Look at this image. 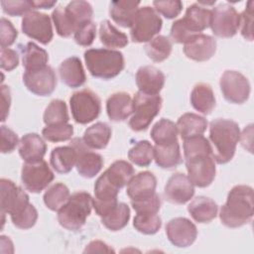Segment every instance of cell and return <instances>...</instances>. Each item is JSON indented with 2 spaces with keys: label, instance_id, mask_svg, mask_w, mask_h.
Returning <instances> with one entry per match:
<instances>
[{
  "label": "cell",
  "instance_id": "48",
  "mask_svg": "<svg viewBox=\"0 0 254 254\" xmlns=\"http://www.w3.org/2000/svg\"><path fill=\"white\" fill-rule=\"evenodd\" d=\"M253 1H248L245 10L240 15L239 21V28L242 37L252 42L253 41V29H252V22H253Z\"/></svg>",
  "mask_w": 254,
  "mask_h": 254
},
{
  "label": "cell",
  "instance_id": "41",
  "mask_svg": "<svg viewBox=\"0 0 254 254\" xmlns=\"http://www.w3.org/2000/svg\"><path fill=\"white\" fill-rule=\"evenodd\" d=\"M128 159L139 167H147L154 160V147L147 140L137 142L128 152Z\"/></svg>",
  "mask_w": 254,
  "mask_h": 254
},
{
  "label": "cell",
  "instance_id": "47",
  "mask_svg": "<svg viewBox=\"0 0 254 254\" xmlns=\"http://www.w3.org/2000/svg\"><path fill=\"white\" fill-rule=\"evenodd\" d=\"M153 5L156 12L163 15L167 19L176 18L183 10V3L179 0L154 1Z\"/></svg>",
  "mask_w": 254,
  "mask_h": 254
},
{
  "label": "cell",
  "instance_id": "3",
  "mask_svg": "<svg viewBox=\"0 0 254 254\" xmlns=\"http://www.w3.org/2000/svg\"><path fill=\"white\" fill-rule=\"evenodd\" d=\"M239 137L240 129L235 121L217 118L210 122L209 141L217 164H226L232 160Z\"/></svg>",
  "mask_w": 254,
  "mask_h": 254
},
{
  "label": "cell",
  "instance_id": "30",
  "mask_svg": "<svg viewBox=\"0 0 254 254\" xmlns=\"http://www.w3.org/2000/svg\"><path fill=\"white\" fill-rule=\"evenodd\" d=\"M111 127L105 122H97L88 127L84 133L82 140L90 149H104L111 138Z\"/></svg>",
  "mask_w": 254,
  "mask_h": 254
},
{
  "label": "cell",
  "instance_id": "18",
  "mask_svg": "<svg viewBox=\"0 0 254 254\" xmlns=\"http://www.w3.org/2000/svg\"><path fill=\"white\" fill-rule=\"evenodd\" d=\"M164 194L166 199L174 204H184L194 194V186L183 173H176L168 180Z\"/></svg>",
  "mask_w": 254,
  "mask_h": 254
},
{
  "label": "cell",
  "instance_id": "7",
  "mask_svg": "<svg viewBox=\"0 0 254 254\" xmlns=\"http://www.w3.org/2000/svg\"><path fill=\"white\" fill-rule=\"evenodd\" d=\"M162 97L159 94H147L138 91L133 98V112L129 126L133 131L146 130L162 108Z\"/></svg>",
  "mask_w": 254,
  "mask_h": 254
},
{
  "label": "cell",
  "instance_id": "45",
  "mask_svg": "<svg viewBox=\"0 0 254 254\" xmlns=\"http://www.w3.org/2000/svg\"><path fill=\"white\" fill-rule=\"evenodd\" d=\"M38 219V211L36 207L30 203V205L20 214L11 216L13 224L20 229H29L32 228Z\"/></svg>",
  "mask_w": 254,
  "mask_h": 254
},
{
  "label": "cell",
  "instance_id": "56",
  "mask_svg": "<svg viewBox=\"0 0 254 254\" xmlns=\"http://www.w3.org/2000/svg\"><path fill=\"white\" fill-rule=\"evenodd\" d=\"M33 9H50L53 8L57 1H50V0H39V1H31Z\"/></svg>",
  "mask_w": 254,
  "mask_h": 254
},
{
  "label": "cell",
  "instance_id": "2",
  "mask_svg": "<svg viewBox=\"0 0 254 254\" xmlns=\"http://www.w3.org/2000/svg\"><path fill=\"white\" fill-rule=\"evenodd\" d=\"M253 205V189L246 185L235 186L220 208V221L229 228L241 227L252 220Z\"/></svg>",
  "mask_w": 254,
  "mask_h": 254
},
{
  "label": "cell",
  "instance_id": "14",
  "mask_svg": "<svg viewBox=\"0 0 254 254\" xmlns=\"http://www.w3.org/2000/svg\"><path fill=\"white\" fill-rule=\"evenodd\" d=\"M21 28L26 36L43 45H48L54 36L51 18L47 14L35 10L28 12L23 17Z\"/></svg>",
  "mask_w": 254,
  "mask_h": 254
},
{
  "label": "cell",
  "instance_id": "35",
  "mask_svg": "<svg viewBox=\"0 0 254 254\" xmlns=\"http://www.w3.org/2000/svg\"><path fill=\"white\" fill-rule=\"evenodd\" d=\"M104 174L114 186L118 189H122L132 179L135 171L132 165L127 161L117 160L110 165Z\"/></svg>",
  "mask_w": 254,
  "mask_h": 254
},
{
  "label": "cell",
  "instance_id": "15",
  "mask_svg": "<svg viewBox=\"0 0 254 254\" xmlns=\"http://www.w3.org/2000/svg\"><path fill=\"white\" fill-rule=\"evenodd\" d=\"M23 82L32 93L39 96L51 95L57 86V75L50 65L34 69L25 70Z\"/></svg>",
  "mask_w": 254,
  "mask_h": 254
},
{
  "label": "cell",
  "instance_id": "29",
  "mask_svg": "<svg viewBox=\"0 0 254 254\" xmlns=\"http://www.w3.org/2000/svg\"><path fill=\"white\" fill-rule=\"evenodd\" d=\"M176 125L182 139L185 140L193 136L202 135L207 127V120L198 114L189 112L183 114L178 119Z\"/></svg>",
  "mask_w": 254,
  "mask_h": 254
},
{
  "label": "cell",
  "instance_id": "39",
  "mask_svg": "<svg viewBox=\"0 0 254 254\" xmlns=\"http://www.w3.org/2000/svg\"><path fill=\"white\" fill-rule=\"evenodd\" d=\"M69 196L70 193L68 188L62 183H56L46 190L43 198L49 209L59 211L68 200Z\"/></svg>",
  "mask_w": 254,
  "mask_h": 254
},
{
  "label": "cell",
  "instance_id": "50",
  "mask_svg": "<svg viewBox=\"0 0 254 254\" xmlns=\"http://www.w3.org/2000/svg\"><path fill=\"white\" fill-rule=\"evenodd\" d=\"M0 46L1 49H7L11 45L14 44L17 36L18 31L13 26V24L7 20L6 18L2 17L0 22Z\"/></svg>",
  "mask_w": 254,
  "mask_h": 254
},
{
  "label": "cell",
  "instance_id": "36",
  "mask_svg": "<svg viewBox=\"0 0 254 254\" xmlns=\"http://www.w3.org/2000/svg\"><path fill=\"white\" fill-rule=\"evenodd\" d=\"M99 39L107 48H124L128 45L126 34L119 31L108 20H103L99 26Z\"/></svg>",
  "mask_w": 254,
  "mask_h": 254
},
{
  "label": "cell",
  "instance_id": "6",
  "mask_svg": "<svg viewBox=\"0 0 254 254\" xmlns=\"http://www.w3.org/2000/svg\"><path fill=\"white\" fill-rule=\"evenodd\" d=\"M92 207L93 197L86 191H76L58 211V221L67 230H79L85 224Z\"/></svg>",
  "mask_w": 254,
  "mask_h": 254
},
{
  "label": "cell",
  "instance_id": "53",
  "mask_svg": "<svg viewBox=\"0 0 254 254\" xmlns=\"http://www.w3.org/2000/svg\"><path fill=\"white\" fill-rule=\"evenodd\" d=\"M1 55V68L5 69V70H12L15 67L18 66L19 64V56L16 53V51L11 50L9 48L7 49H1L0 52Z\"/></svg>",
  "mask_w": 254,
  "mask_h": 254
},
{
  "label": "cell",
  "instance_id": "1",
  "mask_svg": "<svg viewBox=\"0 0 254 254\" xmlns=\"http://www.w3.org/2000/svg\"><path fill=\"white\" fill-rule=\"evenodd\" d=\"M184 156L188 178L198 188H206L215 178V160L209 141L203 135L184 140Z\"/></svg>",
  "mask_w": 254,
  "mask_h": 254
},
{
  "label": "cell",
  "instance_id": "27",
  "mask_svg": "<svg viewBox=\"0 0 254 254\" xmlns=\"http://www.w3.org/2000/svg\"><path fill=\"white\" fill-rule=\"evenodd\" d=\"M77 160L76 150L69 144L54 148L51 152L50 162L53 169L59 174H67L75 166Z\"/></svg>",
  "mask_w": 254,
  "mask_h": 254
},
{
  "label": "cell",
  "instance_id": "21",
  "mask_svg": "<svg viewBox=\"0 0 254 254\" xmlns=\"http://www.w3.org/2000/svg\"><path fill=\"white\" fill-rule=\"evenodd\" d=\"M165 74L153 65H144L136 72V84L139 91L147 94H159L165 84Z\"/></svg>",
  "mask_w": 254,
  "mask_h": 254
},
{
  "label": "cell",
  "instance_id": "38",
  "mask_svg": "<svg viewBox=\"0 0 254 254\" xmlns=\"http://www.w3.org/2000/svg\"><path fill=\"white\" fill-rule=\"evenodd\" d=\"M129 219V206L124 202H118V204L108 214L101 217V223L111 231H118L128 224Z\"/></svg>",
  "mask_w": 254,
  "mask_h": 254
},
{
  "label": "cell",
  "instance_id": "16",
  "mask_svg": "<svg viewBox=\"0 0 254 254\" xmlns=\"http://www.w3.org/2000/svg\"><path fill=\"white\" fill-rule=\"evenodd\" d=\"M77 153L76 160V170L78 174L86 179H91L95 177L102 169L104 161L101 155L98 153L92 152L90 148H88L82 138H73L69 143Z\"/></svg>",
  "mask_w": 254,
  "mask_h": 254
},
{
  "label": "cell",
  "instance_id": "31",
  "mask_svg": "<svg viewBox=\"0 0 254 254\" xmlns=\"http://www.w3.org/2000/svg\"><path fill=\"white\" fill-rule=\"evenodd\" d=\"M154 160L162 169L171 170L178 167L183 162L179 142L169 145H155Z\"/></svg>",
  "mask_w": 254,
  "mask_h": 254
},
{
  "label": "cell",
  "instance_id": "19",
  "mask_svg": "<svg viewBox=\"0 0 254 254\" xmlns=\"http://www.w3.org/2000/svg\"><path fill=\"white\" fill-rule=\"evenodd\" d=\"M157 179L149 171L140 172L134 175L127 184L126 193L131 201L143 200L156 193Z\"/></svg>",
  "mask_w": 254,
  "mask_h": 254
},
{
  "label": "cell",
  "instance_id": "10",
  "mask_svg": "<svg viewBox=\"0 0 254 254\" xmlns=\"http://www.w3.org/2000/svg\"><path fill=\"white\" fill-rule=\"evenodd\" d=\"M240 15L227 3L219 4L211 10L210 25L212 33L219 38H231L239 29Z\"/></svg>",
  "mask_w": 254,
  "mask_h": 254
},
{
  "label": "cell",
  "instance_id": "49",
  "mask_svg": "<svg viewBox=\"0 0 254 254\" xmlns=\"http://www.w3.org/2000/svg\"><path fill=\"white\" fill-rule=\"evenodd\" d=\"M1 6L3 12L10 16H25L28 12L32 11L33 9L31 1L28 0L1 1Z\"/></svg>",
  "mask_w": 254,
  "mask_h": 254
},
{
  "label": "cell",
  "instance_id": "24",
  "mask_svg": "<svg viewBox=\"0 0 254 254\" xmlns=\"http://www.w3.org/2000/svg\"><path fill=\"white\" fill-rule=\"evenodd\" d=\"M47 151V145L37 133H28L20 139L19 154L26 163L43 160Z\"/></svg>",
  "mask_w": 254,
  "mask_h": 254
},
{
  "label": "cell",
  "instance_id": "9",
  "mask_svg": "<svg viewBox=\"0 0 254 254\" xmlns=\"http://www.w3.org/2000/svg\"><path fill=\"white\" fill-rule=\"evenodd\" d=\"M163 21L156 10L150 6L138 9L130 30L134 43H148L162 29Z\"/></svg>",
  "mask_w": 254,
  "mask_h": 254
},
{
  "label": "cell",
  "instance_id": "20",
  "mask_svg": "<svg viewBox=\"0 0 254 254\" xmlns=\"http://www.w3.org/2000/svg\"><path fill=\"white\" fill-rule=\"evenodd\" d=\"M185 55L195 62H206L216 51V41L211 36L198 34L184 44Z\"/></svg>",
  "mask_w": 254,
  "mask_h": 254
},
{
  "label": "cell",
  "instance_id": "40",
  "mask_svg": "<svg viewBox=\"0 0 254 254\" xmlns=\"http://www.w3.org/2000/svg\"><path fill=\"white\" fill-rule=\"evenodd\" d=\"M43 119L47 126L67 123L69 116L65 102L61 99L52 100L44 112Z\"/></svg>",
  "mask_w": 254,
  "mask_h": 254
},
{
  "label": "cell",
  "instance_id": "26",
  "mask_svg": "<svg viewBox=\"0 0 254 254\" xmlns=\"http://www.w3.org/2000/svg\"><path fill=\"white\" fill-rule=\"evenodd\" d=\"M188 211L196 222L208 223L216 217L218 206L213 199L199 195L189 204Z\"/></svg>",
  "mask_w": 254,
  "mask_h": 254
},
{
  "label": "cell",
  "instance_id": "34",
  "mask_svg": "<svg viewBox=\"0 0 254 254\" xmlns=\"http://www.w3.org/2000/svg\"><path fill=\"white\" fill-rule=\"evenodd\" d=\"M48 53L33 42H29L22 50V63L25 70H34L47 65Z\"/></svg>",
  "mask_w": 254,
  "mask_h": 254
},
{
  "label": "cell",
  "instance_id": "44",
  "mask_svg": "<svg viewBox=\"0 0 254 254\" xmlns=\"http://www.w3.org/2000/svg\"><path fill=\"white\" fill-rule=\"evenodd\" d=\"M52 19L59 36L63 38H67L71 34H74L75 30L72 27V25L69 23L64 13V7L59 6L55 8V10L52 13Z\"/></svg>",
  "mask_w": 254,
  "mask_h": 254
},
{
  "label": "cell",
  "instance_id": "46",
  "mask_svg": "<svg viewBox=\"0 0 254 254\" xmlns=\"http://www.w3.org/2000/svg\"><path fill=\"white\" fill-rule=\"evenodd\" d=\"M96 37V25L90 21L81 25L73 34L75 43L82 47L90 46Z\"/></svg>",
  "mask_w": 254,
  "mask_h": 254
},
{
  "label": "cell",
  "instance_id": "22",
  "mask_svg": "<svg viewBox=\"0 0 254 254\" xmlns=\"http://www.w3.org/2000/svg\"><path fill=\"white\" fill-rule=\"evenodd\" d=\"M62 81L71 88L82 86L86 81V75L80 60L77 57L65 59L59 66Z\"/></svg>",
  "mask_w": 254,
  "mask_h": 254
},
{
  "label": "cell",
  "instance_id": "32",
  "mask_svg": "<svg viewBox=\"0 0 254 254\" xmlns=\"http://www.w3.org/2000/svg\"><path fill=\"white\" fill-rule=\"evenodd\" d=\"M64 12L75 31L81 25L90 22L93 16V9L91 5L88 2L82 0H75L69 2L64 7Z\"/></svg>",
  "mask_w": 254,
  "mask_h": 254
},
{
  "label": "cell",
  "instance_id": "13",
  "mask_svg": "<svg viewBox=\"0 0 254 254\" xmlns=\"http://www.w3.org/2000/svg\"><path fill=\"white\" fill-rule=\"evenodd\" d=\"M224 98L234 104L244 103L250 95V83L239 71L225 70L219 81Z\"/></svg>",
  "mask_w": 254,
  "mask_h": 254
},
{
  "label": "cell",
  "instance_id": "25",
  "mask_svg": "<svg viewBox=\"0 0 254 254\" xmlns=\"http://www.w3.org/2000/svg\"><path fill=\"white\" fill-rule=\"evenodd\" d=\"M139 5L140 1H111L109 5V15L119 26L123 28H131L139 9Z\"/></svg>",
  "mask_w": 254,
  "mask_h": 254
},
{
  "label": "cell",
  "instance_id": "54",
  "mask_svg": "<svg viewBox=\"0 0 254 254\" xmlns=\"http://www.w3.org/2000/svg\"><path fill=\"white\" fill-rule=\"evenodd\" d=\"M1 94H2V116L1 121L4 122L9 114V109L11 105V94H10V88L7 85L2 84L1 85Z\"/></svg>",
  "mask_w": 254,
  "mask_h": 254
},
{
  "label": "cell",
  "instance_id": "51",
  "mask_svg": "<svg viewBox=\"0 0 254 254\" xmlns=\"http://www.w3.org/2000/svg\"><path fill=\"white\" fill-rule=\"evenodd\" d=\"M162 201L160 198V195L158 193H155L153 196L148 197L143 200L138 201H131V205L134 208V210L137 212H153L158 213L160 210Z\"/></svg>",
  "mask_w": 254,
  "mask_h": 254
},
{
  "label": "cell",
  "instance_id": "43",
  "mask_svg": "<svg viewBox=\"0 0 254 254\" xmlns=\"http://www.w3.org/2000/svg\"><path fill=\"white\" fill-rule=\"evenodd\" d=\"M73 134L72 125L65 123L60 125H52L46 126L43 131V137L50 142H63L71 139Z\"/></svg>",
  "mask_w": 254,
  "mask_h": 254
},
{
  "label": "cell",
  "instance_id": "55",
  "mask_svg": "<svg viewBox=\"0 0 254 254\" xmlns=\"http://www.w3.org/2000/svg\"><path fill=\"white\" fill-rule=\"evenodd\" d=\"M83 252L84 253H110L115 251L106 243L100 240H94V241H91L88 245H86Z\"/></svg>",
  "mask_w": 254,
  "mask_h": 254
},
{
  "label": "cell",
  "instance_id": "23",
  "mask_svg": "<svg viewBox=\"0 0 254 254\" xmlns=\"http://www.w3.org/2000/svg\"><path fill=\"white\" fill-rule=\"evenodd\" d=\"M106 111L111 121H124L133 112V99L127 92H115L106 101Z\"/></svg>",
  "mask_w": 254,
  "mask_h": 254
},
{
  "label": "cell",
  "instance_id": "17",
  "mask_svg": "<svg viewBox=\"0 0 254 254\" xmlns=\"http://www.w3.org/2000/svg\"><path fill=\"white\" fill-rule=\"evenodd\" d=\"M169 241L180 248L190 246L196 239V226L186 217H175L166 224Z\"/></svg>",
  "mask_w": 254,
  "mask_h": 254
},
{
  "label": "cell",
  "instance_id": "37",
  "mask_svg": "<svg viewBox=\"0 0 254 254\" xmlns=\"http://www.w3.org/2000/svg\"><path fill=\"white\" fill-rule=\"evenodd\" d=\"M144 48L149 59L155 63H161L170 57L173 45L168 37L160 35L149 41Z\"/></svg>",
  "mask_w": 254,
  "mask_h": 254
},
{
  "label": "cell",
  "instance_id": "11",
  "mask_svg": "<svg viewBox=\"0 0 254 254\" xmlns=\"http://www.w3.org/2000/svg\"><path fill=\"white\" fill-rule=\"evenodd\" d=\"M0 207L1 212L15 216L23 212L29 205V195L8 179L0 180Z\"/></svg>",
  "mask_w": 254,
  "mask_h": 254
},
{
  "label": "cell",
  "instance_id": "52",
  "mask_svg": "<svg viewBox=\"0 0 254 254\" xmlns=\"http://www.w3.org/2000/svg\"><path fill=\"white\" fill-rule=\"evenodd\" d=\"M0 133H1V152L3 154L13 152L17 147V145L20 143L17 134L5 125L1 126Z\"/></svg>",
  "mask_w": 254,
  "mask_h": 254
},
{
  "label": "cell",
  "instance_id": "8",
  "mask_svg": "<svg viewBox=\"0 0 254 254\" xmlns=\"http://www.w3.org/2000/svg\"><path fill=\"white\" fill-rule=\"evenodd\" d=\"M72 118L78 124H87L96 119L101 111L98 95L88 88L74 92L69 98Z\"/></svg>",
  "mask_w": 254,
  "mask_h": 254
},
{
  "label": "cell",
  "instance_id": "5",
  "mask_svg": "<svg viewBox=\"0 0 254 254\" xmlns=\"http://www.w3.org/2000/svg\"><path fill=\"white\" fill-rule=\"evenodd\" d=\"M84 61L90 74L102 79L117 76L125 65L123 54L111 49H89L84 52Z\"/></svg>",
  "mask_w": 254,
  "mask_h": 254
},
{
  "label": "cell",
  "instance_id": "28",
  "mask_svg": "<svg viewBox=\"0 0 254 254\" xmlns=\"http://www.w3.org/2000/svg\"><path fill=\"white\" fill-rule=\"evenodd\" d=\"M191 106L198 112L208 115L215 107V97L209 84L197 83L190 92Z\"/></svg>",
  "mask_w": 254,
  "mask_h": 254
},
{
  "label": "cell",
  "instance_id": "42",
  "mask_svg": "<svg viewBox=\"0 0 254 254\" xmlns=\"http://www.w3.org/2000/svg\"><path fill=\"white\" fill-rule=\"evenodd\" d=\"M133 226L143 234L152 235L160 230L162 220L157 213L137 212L133 219Z\"/></svg>",
  "mask_w": 254,
  "mask_h": 254
},
{
  "label": "cell",
  "instance_id": "33",
  "mask_svg": "<svg viewBox=\"0 0 254 254\" xmlns=\"http://www.w3.org/2000/svg\"><path fill=\"white\" fill-rule=\"evenodd\" d=\"M178 133V127L173 121L162 118L154 124L150 135L155 145H169L179 142Z\"/></svg>",
  "mask_w": 254,
  "mask_h": 254
},
{
  "label": "cell",
  "instance_id": "12",
  "mask_svg": "<svg viewBox=\"0 0 254 254\" xmlns=\"http://www.w3.org/2000/svg\"><path fill=\"white\" fill-rule=\"evenodd\" d=\"M55 175L44 160L26 163L22 167L21 181L25 189L31 192H41L54 180Z\"/></svg>",
  "mask_w": 254,
  "mask_h": 254
},
{
  "label": "cell",
  "instance_id": "4",
  "mask_svg": "<svg viewBox=\"0 0 254 254\" xmlns=\"http://www.w3.org/2000/svg\"><path fill=\"white\" fill-rule=\"evenodd\" d=\"M210 18L211 10L198 3L191 4L187 8L185 16L173 23L170 36L175 43L185 44L208 28Z\"/></svg>",
  "mask_w": 254,
  "mask_h": 254
}]
</instances>
